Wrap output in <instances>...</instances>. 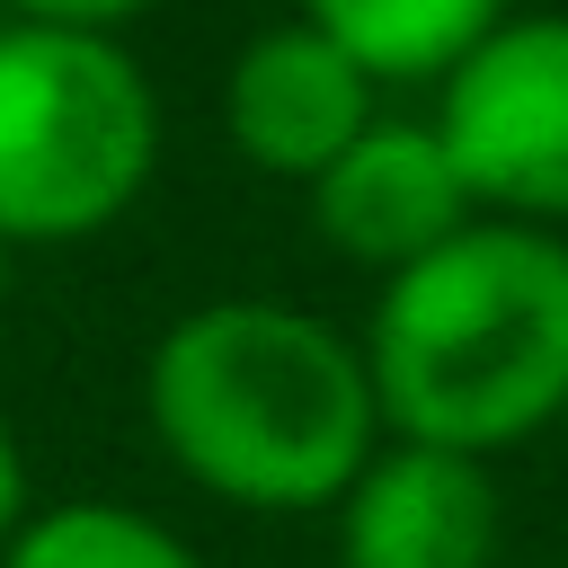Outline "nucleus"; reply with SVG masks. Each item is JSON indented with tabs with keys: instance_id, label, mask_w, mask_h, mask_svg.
I'll list each match as a JSON object with an SVG mask.
<instances>
[{
	"instance_id": "nucleus-7",
	"label": "nucleus",
	"mask_w": 568,
	"mask_h": 568,
	"mask_svg": "<svg viewBox=\"0 0 568 568\" xmlns=\"http://www.w3.org/2000/svg\"><path fill=\"white\" fill-rule=\"evenodd\" d=\"M328 515H337V568H497L506 532L488 462L408 435H390Z\"/></svg>"
},
{
	"instance_id": "nucleus-6",
	"label": "nucleus",
	"mask_w": 568,
	"mask_h": 568,
	"mask_svg": "<svg viewBox=\"0 0 568 568\" xmlns=\"http://www.w3.org/2000/svg\"><path fill=\"white\" fill-rule=\"evenodd\" d=\"M311 222L346 266H373L390 284L444 240H462L479 222V195L435 115H382L328 178H311Z\"/></svg>"
},
{
	"instance_id": "nucleus-5",
	"label": "nucleus",
	"mask_w": 568,
	"mask_h": 568,
	"mask_svg": "<svg viewBox=\"0 0 568 568\" xmlns=\"http://www.w3.org/2000/svg\"><path fill=\"white\" fill-rule=\"evenodd\" d=\"M382 124V80L311 18L257 27L222 71V133L266 178H328Z\"/></svg>"
},
{
	"instance_id": "nucleus-11",
	"label": "nucleus",
	"mask_w": 568,
	"mask_h": 568,
	"mask_svg": "<svg viewBox=\"0 0 568 568\" xmlns=\"http://www.w3.org/2000/svg\"><path fill=\"white\" fill-rule=\"evenodd\" d=\"M27 515H36L27 506V453H18V426L0 417V550L27 532Z\"/></svg>"
},
{
	"instance_id": "nucleus-4",
	"label": "nucleus",
	"mask_w": 568,
	"mask_h": 568,
	"mask_svg": "<svg viewBox=\"0 0 568 568\" xmlns=\"http://www.w3.org/2000/svg\"><path fill=\"white\" fill-rule=\"evenodd\" d=\"M435 133L453 142L479 213L568 222V9H515L444 89Z\"/></svg>"
},
{
	"instance_id": "nucleus-9",
	"label": "nucleus",
	"mask_w": 568,
	"mask_h": 568,
	"mask_svg": "<svg viewBox=\"0 0 568 568\" xmlns=\"http://www.w3.org/2000/svg\"><path fill=\"white\" fill-rule=\"evenodd\" d=\"M0 568H204V559L142 506L71 497V506L27 515V532L0 550Z\"/></svg>"
},
{
	"instance_id": "nucleus-12",
	"label": "nucleus",
	"mask_w": 568,
	"mask_h": 568,
	"mask_svg": "<svg viewBox=\"0 0 568 568\" xmlns=\"http://www.w3.org/2000/svg\"><path fill=\"white\" fill-rule=\"evenodd\" d=\"M0 293H9V240H0Z\"/></svg>"
},
{
	"instance_id": "nucleus-1",
	"label": "nucleus",
	"mask_w": 568,
	"mask_h": 568,
	"mask_svg": "<svg viewBox=\"0 0 568 568\" xmlns=\"http://www.w3.org/2000/svg\"><path fill=\"white\" fill-rule=\"evenodd\" d=\"M142 408L160 453L248 515H320L390 444L364 337L275 293H222L169 320L142 364Z\"/></svg>"
},
{
	"instance_id": "nucleus-10",
	"label": "nucleus",
	"mask_w": 568,
	"mask_h": 568,
	"mask_svg": "<svg viewBox=\"0 0 568 568\" xmlns=\"http://www.w3.org/2000/svg\"><path fill=\"white\" fill-rule=\"evenodd\" d=\"M160 0H9V18H36V27H89V36H115L124 18H142Z\"/></svg>"
},
{
	"instance_id": "nucleus-2",
	"label": "nucleus",
	"mask_w": 568,
	"mask_h": 568,
	"mask_svg": "<svg viewBox=\"0 0 568 568\" xmlns=\"http://www.w3.org/2000/svg\"><path fill=\"white\" fill-rule=\"evenodd\" d=\"M364 364L382 426L444 453H515L568 426V240L479 213L373 293Z\"/></svg>"
},
{
	"instance_id": "nucleus-3",
	"label": "nucleus",
	"mask_w": 568,
	"mask_h": 568,
	"mask_svg": "<svg viewBox=\"0 0 568 568\" xmlns=\"http://www.w3.org/2000/svg\"><path fill=\"white\" fill-rule=\"evenodd\" d=\"M160 169L151 71L89 27H0V240L62 248L142 204Z\"/></svg>"
},
{
	"instance_id": "nucleus-8",
	"label": "nucleus",
	"mask_w": 568,
	"mask_h": 568,
	"mask_svg": "<svg viewBox=\"0 0 568 568\" xmlns=\"http://www.w3.org/2000/svg\"><path fill=\"white\" fill-rule=\"evenodd\" d=\"M293 18L337 36L382 89H417V80L444 89L515 18V0H302Z\"/></svg>"
}]
</instances>
